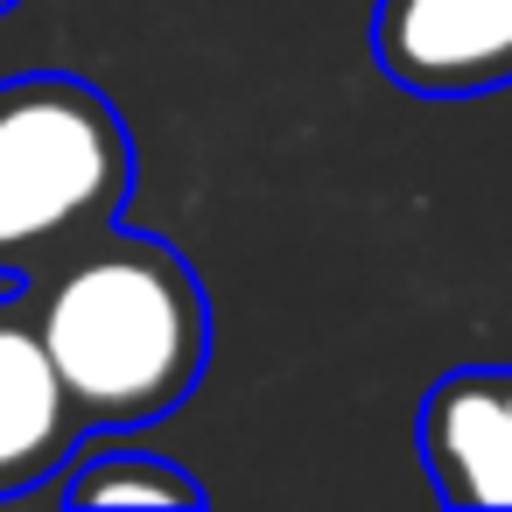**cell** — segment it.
I'll return each mask as SVG.
<instances>
[{
  "instance_id": "6da1fadb",
  "label": "cell",
  "mask_w": 512,
  "mask_h": 512,
  "mask_svg": "<svg viewBox=\"0 0 512 512\" xmlns=\"http://www.w3.org/2000/svg\"><path fill=\"white\" fill-rule=\"evenodd\" d=\"M22 288L85 435L148 428L197 393L211 365V302L169 239L113 225Z\"/></svg>"
},
{
  "instance_id": "7a4b0ae2",
  "label": "cell",
  "mask_w": 512,
  "mask_h": 512,
  "mask_svg": "<svg viewBox=\"0 0 512 512\" xmlns=\"http://www.w3.org/2000/svg\"><path fill=\"white\" fill-rule=\"evenodd\" d=\"M134 197V134L120 106L71 71L0 78V274L36 281L120 225Z\"/></svg>"
},
{
  "instance_id": "3957f363",
  "label": "cell",
  "mask_w": 512,
  "mask_h": 512,
  "mask_svg": "<svg viewBox=\"0 0 512 512\" xmlns=\"http://www.w3.org/2000/svg\"><path fill=\"white\" fill-rule=\"evenodd\" d=\"M372 57L400 92L477 99L512 85V0H379Z\"/></svg>"
},
{
  "instance_id": "277c9868",
  "label": "cell",
  "mask_w": 512,
  "mask_h": 512,
  "mask_svg": "<svg viewBox=\"0 0 512 512\" xmlns=\"http://www.w3.org/2000/svg\"><path fill=\"white\" fill-rule=\"evenodd\" d=\"M414 442L442 505L512 512V365H456L421 393Z\"/></svg>"
},
{
  "instance_id": "5b68a950",
  "label": "cell",
  "mask_w": 512,
  "mask_h": 512,
  "mask_svg": "<svg viewBox=\"0 0 512 512\" xmlns=\"http://www.w3.org/2000/svg\"><path fill=\"white\" fill-rule=\"evenodd\" d=\"M78 442H85V421L57 379L29 288L0 295V498L50 484Z\"/></svg>"
},
{
  "instance_id": "8992f818",
  "label": "cell",
  "mask_w": 512,
  "mask_h": 512,
  "mask_svg": "<svg viewBox=\"0 0 512 512\" xmlns=\"http://www.w3.org/2000/svg\"><path fill=\"white\" fill-rule=\"evenodd\" d=\"M57 498H64V505H190V512H197L211 491H204L183 463H169V456H155V449L92 442V449H71Z\"/></svg>"
},
{
  "instance_id": "52a82bcc",
  "label": "cell",
  "mask_w": 512,
  "mask_h": 512,
  "mask_svg": "<svg viewBox=\"0 0 512 512\" xmlns=\"http://www.w3.org/2000/svg\"><path fill=\"white\" fill-rule=\"evenodd\" d=\"M8 8H22V0H0V15H8Z\"/></svg>"
}]
</instances>
